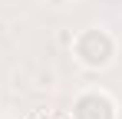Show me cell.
Segmentation results:
<instances>
[{"label": "cell", "mask_w": 122, "mask_h": 119, "mask_svg": "<svg viewBox=\"0 0 122 119\" xmlns=\"http://www.w3.org/2000/svg\"><path fill=\"white\" fill-rule=\"evenodd\" d=\"M69 50H73V60L79 63L82 70L99 73V70H106V66L116 63L119 40L112 37L106 27H86V30H79V33L73 37Z\"/></svg>", "instance_id": "6da1fadb"}, {"label": "cell", "mask_w": 122, "mask_h": 119, "mask_svg": "<svg viewBox=\"0 0 122 119\" xmlns=\"http://www.w3.org/2000/svg\"><path fill=\"white\" fill-rule=\"evenodd\" d=\"M69 119H119V103L106 89H82L69 106Z\"/></svg>", "instance_id": "7a4b0ae2"}]
</instances>
